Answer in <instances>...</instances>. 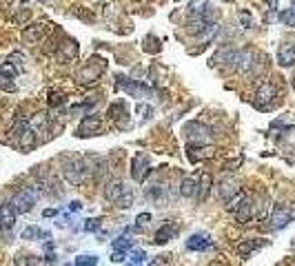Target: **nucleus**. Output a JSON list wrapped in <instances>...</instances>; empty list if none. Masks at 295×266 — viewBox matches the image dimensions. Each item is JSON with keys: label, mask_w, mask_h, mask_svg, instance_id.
I'll return each mask as SVG.
<instances>
[{"label": "nucleus", "mask_w": 295, "mask_h": 266, "mask_svg": "<svg viewBox=\"0 0 295 266\" xmlns=\"http://www.w3.org/2000/svg\"><path fill=\"white\" fill-rule=\"evenodd\" d=\"M209 9V0H191L187 7L189 16L191 18H198V16H204V11Z\"/></svg>", "instance_id": "20"}, {"label": "nucleus", "mask_w": 295, "mask_h": 266, "mask_svg": "<svg viewBox=\"0 0 295 266\" xmlns=\"http://www.w3.org/2000/svg\"><path fill=\"white\" fill-rule=\"evenodd\" d=\"M184 133H187L189 142H196V144H204L213 135L211 127L202 125V122H189V125H184Z\"/></svg>", "instance_id": "4"}, {"label": "nucleus", "mask_w": 295, "mask_h": 266, "mask_svg": "<svg viewBox=\"0 0 295 266\" xmlns=\"http://www.w3.org/2000/svg\"><path fill=\"white\" fill-rule=\"evenodd\" d=\"M235 196H240V182L235 178H226L220 184V200L222 202H231Z\"/></svg>", "instance_id": "8"}, {"label": "nucleus", "mask_w": 295, "mask_h": 266, "mask_svg": "<svg viewBox=\"0 0 295 266\" xmlns=\"http://www.w3.org/2000/svg\"><path fill=\"white\" fill-rule=\"evenodd\" d=\"M0 89L7 93L16 91V82H13V78H4V75H0Z\"/></svg>", "instance_id": "33"}, {"label": "nucleus", "mask_w": 295, "mask_h": 266, "mask_svg": "<svg viewBox=\"0 0 295 266\" xmlns=\"http://www.w3.org/2000/svg\"><path fill=\"white\" fill-rule=\"evenodd\" d=\"M266 4H269L271 11H278V0H266Z\"/></svg>", "instance_id": "42"}, {"label": "nucleus", "mask_w": 295, "mask_h": 266, "mask_svg": "<svg viewBox=\"0 0 295 266\" xmlns=\"http://www.w3.org/2000/svg\"><path fill=\"white\" fill-rule=\"evenodd\" d=\"M36 237H38V240H40V237H42V240H45V237L49 240V233L40 231L38 226H29V229L22 231V240H36Z\"/></svg>", "instance_id": "25"}, {"label": "nucleus", "mask_w": 295, "mask_h": 266, "mask_svg": "<svg viewBox=\"0 0 295 266\" xmlns=\"http://www.w3.org/2000/svg\"><path fill=\"white\" fill-rule=\"evenodd\" d=\"M13 224H16V208L11 206V202L2 204L0 206V229H13Z\"/></svg>", "instance_id": "14"}, {"label": "nucleus", "mask_w": 295, "mask_h": 266, "mask_svg": "<svg viewBox=\"0 0 295 266\" xmlns=\"http://www.w3.org/2000/svg\"><path fill=\"white\" fill-rule=\"evenodd\" d=\"M171 235H173V229H171V224L160 226V229L155 231V235H153V244H158V246L166 244V242L171 240Z\"/></svg>", "instance_id": "21"}, {"label": "nucleus", "mask_w": 295, "mask_h": 266, "mask_svg": "<svg viewBox=\"0 0 295 266\" xmlns=\"http://www.w3.org/2000/svg\"><path fill=\"white\" fill-rule=\"evenodd\" d=\"M149 266H171V262L166 260V255H160V258H153V262Z\"/></svg>", "instance_id": "38"}, {"label": "nucleus", "mask_w": 295, "mask_h": 266, "mask_svg": "<svg viewBox=\"0 0 295 266\" xmlns=\"http://www.w3.org/2000/svg\"><path fill=\"white\" fill-rule=\"evenodd\" d=\"M122 191H125V182L118 180V178H113V180H109L107 187H104V198H107L109 202H116Z\"/></svg>", "instance_id": "16"}, {"label": "nucleus", "mask_w": 295, "mask_h": 266, "mask_svg": "<svg viewBox=\"0 0 295 266\" xmlns=\"http://www.w3.org/2000/svg\"><path fill=\"white\" fill-rule=\"evenodd\" d=\"M69 208H71V211H74V213H75V211H80V208H82V202H78V200H74Z\"/></svg>", "instance_id": "41"}, {"label": "nucleus", "mask_w": 295, "mask_h": 266, "mask_svg": "<svg viewBox=\"0 0 295 266\" xmlns=\"http://www.w3.org/2000/svg\"><path fill=\"white\" fill-rule=\"evenodd\" d=\"M111 262L113 264H122V262H125V251H113V253H111Z\"/></svg>", "instance_id": "37"}, {"label": "nucleus", "mask_w": 295, "mask_h": 266, "mask_svg": "<svg viewBox=\"0 0 295 266\" xmlns=\"http://www.w3.org/2000/svg\"><path fill=\"white\" fill-rule=\"evenodd\" d=\"M100 127H102L100 116L91 113V116L82 118V122H80V127H78V135L80 137H91V135H96V133L100 131Z\"/></svg>", "instance_id": "7"}, {"label": "nucleus", "mask_w": 295, "mask_h": 266, "mask_svg": "<svg viewBox=\"0 0 295 266\" xmlns=\"http://www.w3.org/2000/svg\"><path fill=\"white\" fill-rule=\"evenodd\" d=\"M151 162H149V158L147 155H136V158L131 160V178L136 180L138 184H142L147 180V175L151 173Z\"/></svg>", "instance_id": "5"}, {"label": "nucleus", "mask_w": 295, "mask_h": 266, "mask_svg": "<svg viewBox=\"0 0 295 266\" xmlns=\"http://www.w3.org/2000/svg\"><path fill=\"white\" fill-rule=\"evenodd\" d=\"M151 220V215H149V213H142V215H138V224H147V222H149Z\"/></svg>", "instance_id": "40"}, {"label": "nucleus", "mask_w": 295, "mask_h": 266, "mask_svg": "<svg viewBox=\"0 0 295 266\" xmlns=\"http://www.w3.org/2000/svg\"><path fill=\"white\" fill-rule=\"evenodd\" d=\"M127 266H138V264H127Z\"/></svg>", "instance_id": "44"}, {"label": "nucleus", "mask_w": 295, "mask_h": 266, "mask_svg": "<svg viewBox=\"0 0 295 266\" xmlns=\"http://www.w3.org/2000/svg\"><path fill=\"white\" fill-rule=\"evenodd\" d=\"M0 75H4V78H16V75H18V69L7 60V63L0 65Z\"/></svg>", "instance_id": "29"}, {"label": "nucleus", "mask_w": 295, "mask_h": 266, "mask_svg": "<svg viewBox=\"0 0 295 266\" xmlns=\"http://www.w3.org/2000/svg\"><path fill=\"white\" fill-rule=\"evenodd\" d=\"M198 193V182L196 178H184L180 182V196L182 198H193Z\"/></svg>", "instance_id": "19"}, {"label": "nucleus", "mask_w": 295, "mask_h": 266, "mask_svg": "<svg viewBox=\"0 0 295 266\" xmlns=\"http://www.w3.org/2000/svg\"><path fill=\"white\" fill-rule=\"evenodd\" d=\"M113 204H116L118 208H122V211H127V208H131V204H133V191H131L129 187H125V191L120 193V198H118Z\"/></svg>", "instance_id": "23"}, {"label": "nucleus", "mask_w": 295, "mask_h": 266, "mask_svg": "<svg viewBox=\"0 0 295 266\" xmlns=\"http://www.w3.org/2000/svg\"><path fill=\"white\" fill-rule=\"evenodd\" d=\"M47 125H49V116H47V113H36L29 122L31 129H42V127H47Z\"/></svg>", "instance_id": "27"}, {"label": "nucleus", "mask_w": 295, "mask_h": 266, "mask_svg": "<svg viewBox=\"0 0 295 266\" xmlns=\"http://www.w3.org/2000/svg\"><path fill=\"white\" fill-rule=\"evenodd\" d=\"M111 246H113V251H127V249H131V240L122 235V237H118V240H113Z\"/></svg>", "instance_id": "31"}, {"label": "nucleus", "mask_w": 295, "mask_h": 266, "mask_svg": "<svg viewBox=\"0 0 295 266\" xmlns=\"http://www.w3.org/2000/svg\"><path fill=\"white\" fill-rule=\"evenodd\" d=\"M56 213H58V211H56V208H47V211L42 213V215H45V217H54Z\"/></svg>", "instance_id": "43"}, {"label": "nucleus", "mask_w": 295, "mask_h": 266, "mask_svg": "<svg viewBox=\"0 0 295 266\" xmlns=\"http://www.w3.org/2000/svg\"><path fill=\"white\" fill-rule=\"evenodd\" d=\"M13 140H16V144L20 146L22 151H29L36 146V129H31V127L27 125L18 135H13Z\"/></svg>", "instance_id": "9"}, {"label": "nucleus", "mask_w": 295, "mask_h": 266, "mask_svg": "<svg viewBox=\"0 0 295 266\" xmlns=\"http://www.w3.org/2000/svg\"><path fill=\"white\" fill-rule=\"evenodd\" d=\"M98 226H100V220H96V217H89V220L84 222V231H87V233L98 231Z\"/></svg>", "instance_id": "36"}, {"label": "nucleus", "mask_w": 295, "mask_h": 266, "mask_svg": "<svg viewBox=\"0 0 295 266\" xmlns=\"http://www.w3.org/2000/svg\"><path fill=\"white\" fill-rule=\"evenodd\" d=\"M164 193H166V189H164V184H151V187H147V191H145V198L149 200H153V202H158V200H162L164 198Z\"/></svg>", "instance_id": "22"}, {"label": "nucleus", "mask_w": 295, "mask_h": 266, "mask_svg": "<svg viewBox=\"0 0 295 266\" xmlns=\"http://www.w3.org/2000/svg\"><path fill=\"white\" fill-rule=\"evenodd\" d=\"M187 155H189L191 162H200V160H204V158H211L213 149H211V146L207 149V146L196 144V142H189V144H187Z\"/></svg>", "instance_id": "12"}, {"label": "nucleus", "mask_w": 295, "mask_h": 266, "mask_svg": "<svg viewBox=\"0 0 295 266\" xmlns=\"http://www.w3.org/2000/svg\"><path fill=\"white\" fill-rule=\"evenodd\" d=\"M63 173H65V180L71 184V187H78V184H82V180H84L87 164H84L82 158H71V160H67L65 162Z\"/></svg>", "instance_id": "1"}, {"label": "nucleus", "mask_w": 295, "mask_h": 266, "mask_svg": "<svg viewBox=\"0 0 295 266\" xmlns=\"http://www.w3.org/2000/svg\"><path fill=\"white\" fill-rule=\"evenodd\" d=\"M278 20L284 22L287 27H295V9H282L278 13Z\"/></svg>", "instance_id": "26"}, {"label": "nucleus", "mask_w": 295, "mask_h": 266, "mask_svg": "<svg viewBox=\"0 0 295 266\" xmlns=\"http://www.w3.org/2000/svg\"><path fill=\"white\" fill-rule=\"evenodd\" d=\"M116 89H122V91H127L133 98H147L151 93L149 87H145V84L138 82V80L127 78V75H118L116 78Z\"/></svg>", "instance_id": "3"}, {"label": "nucleus", "mask_w": 295, "mask_h": 266, "mask_svg": "<svg viewBox=\"0 0 295 266\" xmlns=\"http://www.w3.org/2000/svg\"><path fill=\"white\" fill-rule=\"evenodd\" d=\"M47 31H49V27L42 25V22H38V25H31V27H27V29L22 31V40L25 42H40L42 38L47 36Z\"/></svg>", "instance_id": "13"}, {"label": "nucleus", "mask_w": 295, "mask_h": 266, "mask_svg": "<svg viewBox=\"0 0 295 266\" xmlns=\"http://www.w3.org/2000/svg\"><path fill=\"white\" fill-rule=\"evenodd\" d=\"M36 200H38V191L27 187V189H20V191L11 198V206L16 208V213H29L31 208L36 206Z\"/></svg>", "instance_id": "2"}, {"label": "nucleus", "mask_w": 295, "mask_h": 266, "mask_svg": "<svg viewBox=\"0 0 295 266\" xmlns=\"http://www.w3.org/2000/svg\"><path fill=\"white\" fill-rule=\"evenodd\" d=\"M262 246V242H258V240H246V242H242L240 246H237V253L242 255V258H249L251 253H253L255 249H260Z\"/></svg>", "instance_id": "24"}, {"label": "nucleus", "mask_w": 295, "mask_h": 266, "mask_svg": "<svg viewBox=\"0 0 295 266\" xmlns=\"http://www.w3.org/2000/svg\"><path fill=\"white\" fill-rule=\"evenodd\" d=\"M293 9H295V0H293Z\"/></svg>", "instance_id": "45"}, {"label": "nucleus", "mask_w": 295, "mask_h": 266, "mask_svg": "<svg viewBox=\"0 0 295 266\" xmlns=\"http://www.w3.org/2000/svg\"><path fill=\"white\" fill-rule=\"evenodd\" d=\"M278 96V89L273 87V84H262V87L258 89V100H255V107L260 109H269V104L273 102V98Z\"/></svg>", "instance_id": "10"}, {"label": "nucleus", "mask_w": 295, "mask_h": 266, "mask_svg": "<svg viewBox=\"0 0 295 266\" xmlns=\"http://www.w3.org/2000/svg\"><path fill=\"white\" fill-rule=\"evenodd\" d=\"M18 266H45V262L36 255H25V258L18 260Z\"/></svg>", "instance_id": "28"}, {"label": "nucleus", "mask_w": 295, "mask_h": 266, "mask_svg": "<svg viewBox=\"0 0 295 266\" xmlns=\"http://www.w3.org/2000/svg\"><path fill=\"white\" fill-rule=\"evenodd\" d=\"M226 2H231V0H226Z\"/></svg>", "instance_id": "46"}, {"label": "nucleus", "mask_w": 295, "mask_h": 266, "mask_svg": "<svg viewBox=\"0 0 295 266\" xmlns=\"http://www.w3.org/2000/svg\"><path fill=\"white\" fill-rule=\"evenodd\" d=\"M75 266H98V258L96 255H80V258H75Z\"/></svg>", "instance_id": "30"}, {"label": "nucleus", "mask_w": 295, "mask_h": 266, "mask_svg": "<svg viewBox=\"0 0 295 266\" xmlns=\"http://www.w3.org/2000/svg\"><path fill=\"white\" fill-rule=\"evenodd\" d=\"M237 18H240V22H242V27H244V29H251V27H253V18H251V13L246 11V9H240Z\"/></svg>", "instance_id": "32"}, {"label": "nucleus", "mask_w": 295, "mask_h": 266, "mask_svg": "<svg viewBox=\"0 0 295 266\" xmlns=\"http://www.w3.org/2000/svg\"><path fill=\"white\" fill-rule=\"evenodd\" d=\"M63 102H65V98H63V96H51V100H49L51 107H60Z\"/></svg>", "instance_id": "39"}, {"label": "nucleus", "mask_w": 295, "mask_h": 266, "mask_svg": "<svg viewBox=\"0 0 295 266\" xmlns=\"http://www.w3.org/2000/svg\"><path fill=\"white\" fill-rule=\"evenodd\" d=\"M131 260H133V264H142L147 260V253L142 249H133L131 251Z\"/></svg>", "instance_id": "35"}, {"label": "nucleus", "mask_w": 295, "mask_h": 266, "mask_svg": "<svg viewBox=\"0 0 295 266\" xmlns=\"http://www.w3.org/2000/svg\"><path fill=\"white\" fill-rule=\"evenodd\" d=\"M209 246H211V240H209L207 235H202V233H196V235H191L187 240L189 251H207Z\"/></svg>", "instance_id": "17"}, {"label": "nucleus", "mask_w": 295, "mask_h": 266, "mask_svg": "<svg viewBox=\"0 0 295 266\" xmlns=\"http://www.w3.org/2000/svg\"><path fill=\"white\" fill-rule=\"evenodd\" d=\"M211 184H213V180H211V175L209 173H204L202 178H200V182H198V202H204V200L209 198V193H211Z\"/></svg>", "instance_id": "18"}, {"label": "nucleus", "mask_w": 295, "mask_h": 266, "mask_svg": "<svg viewBox=\"0 0 295 266\" xmlns=\"http://www.w3.org/2000/svg\"><path fill=\"white\" fill-rule=\"evenodd\" d=\"M269 222H271V226L278 229V231L287 229V226L293 222V211L287 206H275L273 213H271V217H269Z\"/></svg>", "instance_id": "6"}, {"label": "nucleus", "mask_w": 295, "mask_h": 266, "mask_svg": "<svg viewBox=\"0 0 295 266\" xmlns=\"http://www.w3.org/2000/svg\"><path fill=\"white\" fill-rule=\"evenodd\" d=\"M278 63L280 66H293L295 65V42H284L278 49Z\"/></svg>", "instance_id": "11"}, {"label": "nucleus", "mask_w": 295, "mask_h": 266, "mask_svg": "<svg viewBox=\"0 0 295 266\" xmlns=\"http://www.w3.org/2000/svg\"><path fill=\"white\" fill-rule=\"evenodd\" d=\"M104 71V60H100V65H87L82 71H80V82H84V84H91V82H96L98 80V75Z\"/></svg>", "instance_id": "15"}, {"label": "nucleus", "mask_w": 295, "mask_h": 266, "mask_svg": "<svg viewBox=\"0 0 295 266\" xmlns=\"http://www.w3.org/2000/svg\"><path fill=\"white\" fill-rule=\"evenodd\" d=\"M7 60H9V63H11L13 66H16L18 71H22V69H25V56H20V54H11Z\"/></svg>", "instance_id": "34"}]
</instances>
